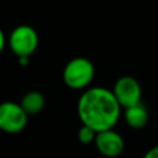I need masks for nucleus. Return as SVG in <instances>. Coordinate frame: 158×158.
Segmentation results:
<instances>
[{
	"instance_id": "f257e3e1",
	"label": "nucleus",
	"mask_w": 158,
	"mask_h": 158,
	"mask_svg": "<svg viewBox=\"0 0 158 158\" xmlns=\"http://www.w3.org/2000/svg\"><path fill=\"white\" fill-rule=\"evenodd\" d=\"M78 116L84 126L96 133L112 130L121 115V106L111 90L94 86L84 90L77 105Z\"/></svg>"
},
{
	"instance_id": "f03ea898",
	"label": "nucleus",
	"mask_w": 158,
	"mask_h": 158,
	"mask_svg": "<svg viewBox=\"0 0 158 158\" xmlns=\"http://www.w3.org/2000/svg\"><path fill=\"white\" fill-rule=\"evenodd\" d=\"M95 68L93 62L85 57L70 59L63 69V80L65 85L74 90L85 89L93 81Z\"/></svg>"
},
{
	"instance_id": "7ed1b4c3",
	"label": "nucleus",
	"mask_w": 158,
	"mask_h": 158,
	"mask_svg": "<svg viewBox=\"0 0 158 158\" xmlns=\"http://www.w3.org/2000/svg\"><path fill=\"white\" fill-rule=\"evenodd\" d=\"M111 91L116 101L118 102V105L123 109H127V107H131L133 105L142 102L141 101V98H142L141 84L133 77H130V75L120 77L115 81Z\"/></svg>"
},
{
	"instance_id": "20e7f679",
	"label": "nucleus",
	"mask_w": 158,
	"mask_h": 158,
	"mask_svg": "<svg viewBox=\"0 0 158 158\" xmlns=\"http://www.w3.org/2000/svg\"><path fill=\"white\" fill-rule=\"evenodd\" d=\"M11 51L20 57H30L38 46V35L31 26L16 27L9 38Z\"/></svg>"
},
{
	"instance_id": "39448f33",
	"label": "nucleus",
	"mask_w": 158,
	"mask_h": 158,
	"mask_svg": "<svg viewBox=\"0 0 158 158\" xmlns=\"http://www.w3.org/2000/svg\"><path fill=\"white\" fill-rule=\"evenodd\" d=\"M27 123V114L21 105L15 102L0 104V130L9 133H17L25 128Z\"/></svg>"
},
{
	"instance_id": "423d86ee",
	"label": "nucleus",
	"mask_w": 158,
	"mask_h": 158,
	"mask_svg": "<svg viewBox=\"0 0 158 158\" xmlns=\"http://www.w3.org/2000/svg\"><path fill=\"white\" fill-rule=\"evenodd\" d=\"M94 143L96 149L102 156L109 158L120 156L125 148V142L122 136L114 130H107L96 133V138Z\"/></svg>"
},
{
	"instance_id": "0eeeda50",
	"label": "nucleus",
	"mask_w": 158,
	"mask_h": 158,
	"mask_svg": "<svg viewBox=\"0 0 158 158\" xmlns=\"http://www.w3.org/2000/svg\"><path fill=\"white\" fill-rule=\"evenodd\" d=\"M123 118L126 123L133 128V130H141L143 128L149 120V112L147 106L143 102H139L137 105H133L131 107L125 109L123 111Z\"/></svg>"
},
{
	"instance_id": "6e6552de",
	"label": "nucleus",
	"mask_w": 158,
	"mask_h": 158,
	"mask_svg": "<svg viewBox=\"0 0 158 158\" xmlns=\"http://www.w3.org/2000/svg\"><path fill=\"white\" fill-rule=\"evenodd\" d=\"M21 107L27 115H35L44 107V96L40 91H30L21 100Z\"/></svg>"
},
{
	"instance_id": "1a4fd4ad",
	"label": "nucleus",
	"mask_w": 158,
	"mask_h": 158,
	"mask_svg": "<svg viewBox=\"0 0 158 158\" xmlns=\"http://www.w3.org/2000/svg\"><path fill=\"white\" fill-rule=\"evenodd\" d=\"M95 138H96V132L90 127L81 125V127L78 131V139L83 144H89V143H94Z\"/></svg>"
},
{
	"instance_id": "9d476101",
	"label": "nucleus",
	"mask_w": 158,
	"mask_h": 158,
	"mask_svg": "<svg viewBox=\"0 0 158 158\" xmlns=\"http://www.w3.org/2000/svg\"><path fill=\"white\" fill-rule=\"evenodd\" d=\"M142 158H158V146H154V147L149 148Z\"/></svg>"
},
{
	"instance_id": "9b49d317",
	"label": "nucleus",
	"mask_w": 158,
	"mask_h": 158,
	"mask_svg": "<svg viewBox=\"0 0 158 158\" xmlns=\"http://www.w3.org/2000/svg\"><path fill=\"white\" fill-rule=\"evenodd\" d=\"M4 46H5V36H4L2 31L0 30V52L4 49Z\"/></svg>"
},
{
	"instance_id": "f8f14e48",
	"label": "nucleus",
	"mask_w": 158,
	"mask_h": 158,
	"mask_svg": "<svg viewBox=\"0 0 158 158\" xmlns=\"http://www.w3.org/2000/svg\"><path fill=\"white\" fill-rule=\"evenodd\" d=\"M19 62H20V64H22V65L25 64L26 65L28 63V57H20L19 58Z\"/></svg>"
}]
</instances>
